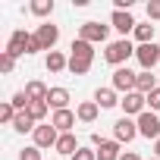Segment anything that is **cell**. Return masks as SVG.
<instances>
[{
    "label": "cell",
    "instance_id": "cell-32",
    "mask_svg": "<svg viewBox=\"0 0 160 160\" xmlns=\"http://www.w3.org/2000/svg\"><path fill=\"white\" fill-rule=\"evenodd\" d=\"M148 110H151V113H157V110H160V88L148 94Z\"/></svg>",
    "mask_w": 160,
    "mask_h": 160
},
{
    "label": "cell",
    "instance_id": "cell-27",
    "mask_svg": "<svg viewBox=\"0 0 160 160\" xmlns=\"http://www.w3.org/2000/svg\"><path fill=\"white\" fill-rule=\"evenodd\" d=\"M13 69H16V57L3 50V53H0V72H3V75H10Z\"/></svg>",
    "mask_w": 160,
    "mask_h": 160
},
{
    "label": "cell",
    "instance_id": "cell-21",
    "mask_svg": "<svg viewBox=\"0 0 160 160\" xmlns=\"http://www.w3.org/2000/svg\"><path fill=\"white\" fill-rule=\"evenodd\" d=\"M44 66H47V72H63V69H69V57H63L60 50H50Z\"/></svg>",
    "mask_w": 160,
    "mask_h": 160
},
{
    "label": "cell",
    "instance_id": "cell-33",
    "mask_svg": "<svg viewBox=\"0 0 160 160\" xmlns=\"http://www.w3.org/2000/svg\"><path fill=\"white\" fill-rule=\"evenodd\" d=\"M38 50H44V47H41L38 35H32V38H28V57H32V53H38Z\"/></svg>",
    "mask_w": 160,
    "mask_h": 160
},
{
    "label": "cell",
    "instance_id": "cell-13",
    "mask_svg": "<svg viewBox=\"0 0 160 160\" xmlns=\"http://www.w3.org/2000/svg\"><path fill=\"white\" fill-rule=\"evenodd\" d=\"M75 122H78V116H75V110H57L53 116H50V126L63 135V132H72L75 129Z\"/></svg>",
    "mask_w": 160,
    "mask_h": 160
},
{
    "label": "cell",
    "instance_id": "cell-9",
    "mask_svg": "<svg viewBox=\"0 0 160 160\" xmlns=\"http://www.w3.org/2000/svg\"><path fill=\"white\" fill-rule=\"evenodd\" d=\"M135 122H138V135H141V138H154V141L160 138V116H157V113L144 110Z\"/></svg>",
    "mask_w": 160,
    "mask_h": 160
},
{
    "label": "cell",
    "instance_id": "cell-16",
    "mask_svg": "<svg viewBox=\"0 0 160 160\" xmlns=\"http://www.w3.org/2000/svg\"><path fill=\"white\" fill-rule=\"evenodd\" d=\"M47 107L57 113V110H69V91L66 88H50V94H47Z\"/></svg>",
    "mask_w": 160,
    "mask_h": 160
},
{
    "label": "cell",
    "instance_id": "cell-20",
    "mask_svg": "<svg viewBox=\"0 0 160 160\" xmlns=\"http://www.w3.org/2000/svg\"><path fill=\"white\" fill-rule=\"evenodd\" d=\"M98 113H101V107L94 104V101H82L75 107V116H78V122H94L98 119Z\"/></svg>",
    "mask_w": 160,
    "mask_h": 160
},
{
    "label": "cell",
    "instance_id": "cell-8",
    "mask_svg": "<svg viewBox=\"0 0 160 160\" xmlns=\"http://www.w3.org/2000/svg\"><path fill=\"white\" fill-rule=\"evenodd\" d=\"M32 141H35V148H57V141H60V132L50 126V122H41L35 132H32Z\"/></svg>",
    "mask_w": 160,
    "mask_h": 160
},
{
    "label": "cell",
    "instance_id": "cell-29",
    "mask_svg": "<svg viewBox=\"0 0 160 160\" xmlns=\"http://www.w3.org/2000/svg\"><path fill=\"white\" fill-rule=\"evenodd\" d=\"M72 160H98V151H94V148H78V151L72 154Z\"/></svg>",
    "mask_w": 160,
    "mask_h": 160
},
{
    "label": "cell",
    "instance_id": "cell-31",
    "mask_svg": "<svg viewBox=\"0 0 160 160\" xmlns=\"http://www.w3.org/2000/svg\"><path fill=\"white\" fill-rule=\"evenodd\" d=\"M148 19L160 22V0H148Z\"/></svg>",
    "mask_w": 160,
    "mask_h": 160
},
{
    "label": "cell",
    "instance_id": "cell-17",
    "mask_svg": "<svg viewBox=\"0 0 160 160\" xmlns=\"http://www.w3.org/2000/svg\"><path fill=\"white\" fill-rule=\"evenodd\" d=\"M119 101H122V98H119L113 88H98V91H94V104H98L101 110H110V107H116Z\"/></svg>",
    "mask_w": 160,
    "mask_h": 160
},
{
    "label": "cell",
    "instance_id": "cell-23",
    "mask_svg": "<svg viewBox=\"0 0 160 160\" xmlns=\"http://www.w3.org/2000/svg\"><path fill=\"white\" fill-rule=\"evenodd\" d=\"M28 13L38 16V19L50 16V13H53V0H32V3H28Z\"/></svg>",
    "mask_w": 160,
    "mask_h": 160
},
{
    "label": "cell",
    "instance_id": "cell-3",
    "mask_svg": "<svg viewBox=\"0 0 160 160\" xmlns=\"http://www.w3.org/2000/svg\"><path fill=\"white\" fill-rule=\"evenodd\" d=\"M135 82H138V72H132L129 66H119V69H113L110 88H113V91H122V94H132V91H135Z\"/></svg>",
    "mask_w": 160,
    "mask_h": 160
},
{
    "label": "cell",
    "instance_id": "cell-24",
    "mask_svg": "<svg viewBox=\"0 0 160 160\" xmlns=\"http://www.w3.org/2000/svg\"><path fill=\"white\" fill-rule=\"evenodd\" d=\"M135 41L138 44H154V25L151 22H138L135 25Z\"/></svg>",
    "mask_w": 160,
    "mask_h": 160
},
{
    "label": "cell",
    "instance_id": "cell-4",
    "mask_svg": "<svg viewBox=\"0 0 160 160\" xmlns=\"http://www.w3.org/2000/svg\"><path fill=\"white\" fill-rule=\"evenodd\" d=\"M78 38L88 41V44H104L110 38V25H101V22H82L78 25Z\"/></svg>",
    "mask_w": 160,
    "mask_h": 160
},
{
    "label": "cell",
    "instance_id": "cell-15",
    "mask_svg": "<svg viewBox=\"0 0 160 160\" xmlns=\"http://www.w3.org/2000/svg\"><path fill=\"white\" fill-rule=\"evenodd\" d=\"M78 148H82V144H78V138H75V135H72V132H63V135H60V141H57V148H53V151H57V154H60V157H72V154H75V151H78Z\"/></svg>",
    "mask_w": 160,
    "mask_h": 160
},
{
    "label": "cell",
    "instance_id": "cell-35",
    "mask_svg": "<svg viewBox=\"0 0 160 160\" xmlns=\"http://www.w3.org/2000/svg\"><path fill=\"white\" fill-rule=\"evenodd\" d=\"M154 157H160V138L154 141Z\"/></svg>",
    "mask_w": 160,
    "mask_h": 160
},
{
    "label": "cell",
    "instance_id": "cell-34",
    "mask_svg": "<svg viewBox=\"0 0 160 160\" xmlns=\"http://www.w3.org/2000/svg\"><path fill=\"white\" fill-rule=\"evenodd\" d=\"M119 160H141V157H138L135 151H122V157H119Z\"/></svg>",
    "mask_w": 160,
    "mask_h": 160
},
{
    "label": "cell",
    "instance_id": "cell-11",
    "mask_svg": "<svg viewBox=\"0 0 160 160\" xmlns=\"http://www.w3.org/2000/svg\"><path fill=\"white\" fill-rule=\"evenodd\" d=\"M110 25H113V28L126 38V35H135V25H138V22H135V16H132V13H126V10H113Z\"/></svg>",
    "mask_w": 160,
    "mask_h": 160
},
{
    "label": "cell",
    "instance_id": "cell-36",
    "mask_svg": "<svg viewBox=\"0 0 160 160\" xmlns=\"http://www.w3.org/2000/svg\"><path fill=\"white\" fill-rule=\"evenodd\" d=\"M151 160H160V157H151Z\"/></svg>",
    "mask_w": 160,
    "mask_h": 160
},
{
    "label": "cell",
    "instance_id": "cell-2",
    "mask_svg": "<svg viewBox=\"0 0 160 160\" xmlns=\"http://www.w3.org/2000/svg\"><path fill=\"white\" fill-rule=\"evenodd\" d=\"M135 50H138V47H135L129 38H119V41H110V44H107L104 60H107L110 66H116V69H119V66H126V63H129V57H135Z\"/></svg>",
    "mask_w": 160,
    "mask_h": 160
},
{
    "label": "cell",
    "instance_id": "cell-5",
    "mask_svg": "<svg viewBox=\"0 0 160 160\" xmlns=\"http://www.w3.org/2000/svg\"><path fill=\"white\" fill-rule=\"evenodd\" d=\"M135 138H138V122H135L132 116H122V119L113 122V141L129 144V141H135Z\"/></svg>",
    "mask_w": 160,
    "mask_h": 160
},
{
    "label": "cell",
    "instance_id": "cell-6",
    "mask_svg": "<svg viewBox=\"0 0 160 160\" xmlns=\"http://www.w3.org/2000/svg\"><path fill=\"white\" fill-rule=\"evenodd\" d=\"M135 60H138V66H141V69L154 72V66L160 63V44H157V41H154V44H138Z\"/></svg>",
    "mask_w": 160,
    "mask_h": 160
},
{
    "label": "cell",
    "instance_id": "cell-12",
    "mask_svg": "<svg viewBox=\"0 0 160 160\" xmlns=\"http://www.w3.org/2000/svg\"><path fill=\"white\" fill-rule=\"evenodd\" d=\"M35 35H38V41H41V47H44L47 53H50V50L57 47V41H60V28H57L53 22H41Z\"/></svg>",
    "mask_w": 160,
    "mask_h": 160
},
{
    "label": "cell",
    "instance_id": "cell-14",
    "mask_svg": "<svg viewBox=\"0 0 160 160\" xmlns=\"http://www.w3.org/2000/svg\"><path fill=\"white\" fill-rule=\"evenodd\" d=\"M119 148H122L119 141H113V138H104V141H101L94 151H98V160H119V157H122V151H119Z\"/></svg>",
    "mask_w": 160,
    "mask_h": 160
},
{
    "label": "cell",
    "instance_id": "cell-30",
    "mask_svg": "<svg viewBox=\"0 0 160 160\" xmlns=\"http://www.w3.org/2000/svg\"><path fill=\"white\" fill-rule=\"evenodd\" d=\"M19 160H41V148H35V144L32 148H22L19 151Z\"/></svg>",
    "mask_w": 160,
    "mask_h": 160
},
{
    "label": "cell",
    "instance_id": "cell-25",
    "mask_svg": "<svg viewBox=\"0 0 160 160\" xmlns=\"http://www.w3.org/2000/svg\"><path fill=\"white\" fill-rule=\"evenodd\" d=\"M47 110H50V107H47V101H32V104H28V113H32V119H35V122H44Z\"/></svg>",
    "mask_w": 160,
    "mask_h": 160
},
{
    "label": "cell",
    "instance_id": "cell-18",
    "mask_svg": "<svg viewBox=\"0 0 160 160\" xmlns=\"http://www.w3.org/2000/svg\"><path fill=\"white\" fill-rule=\"evenodd\" d=\"M157 88H160V85H157V75L148 72V69H141V72H138V82H135V91H141V94L148 98V94L157 91Z\"/></svg>",
    "mask_w": 160,
    "mask_h": 160
},
{
    "label": "cell",
    "instance_id": "cell-28",
    "mask_svg": "<svg viewBox=\"0 0 160 160\" xmlns=\"http://www.w3.org/2000/svg\"><path fill=\"white\" fill-rule=\"evenodd\" d=\"M13 119H16V107L7 101V104H0V122H7V126H13Z\"/></svg>",
    "mask_w": 160,
    "mask_h": 160
},
{
    "label": "cell",
    "instance_id": "cell-26",
    "mask_svg": "<svg viewBox=\"0 0 160 160\" xmlns=\"http://www.w3.org/2000/svg\"><path fill=\"white\" fill-rule=\"evenodd\" d=\"M10 104L16 107V113H22V110H28V104H32V101H28V94H25V91H16V94L10 98Z\"/></svg>",
    "mask_w": 160,
    "mask_h": 160
},
{
    "label": "cell",
    "instance_id": "cell-10",
    "mask_svg": "<svg viewBox=\"0 0 160 160\" xmlns=\"http://www.w3.org/2000/svg\"><path fill=\"white\" fill-rule=\"evenodd\" d=\"M28 38H32V35H28L25 28H16V32L10 35V41H7V53H13L16 60H19V57H28Z\"/></svg>",
    "mask_w": 160,
    "mask_h": 160
},
{
    "label": "cell",
    "instance_id": "cell-1",
    "mask_svg": "<svg viewBox=\"0 0 160 160\" xmlns=\"http://www.w3.org/2000/svg\"><path fill=\"white\" fill-rule=\"evenodd\" d=\"M69 50H72V53H69V72H72V75H85V72L94 66V44L75 38Z\"/></svg>",
    "mask_w": 160,
    "mask_h": 160
},
{
    "label": "cell",
    "instance_id": "cell-19",
    "mask_svg": "<svg viewBox=\"0 0 160 160\" xmlns=\"http://www.w3.org/2000/svg\"><path fill=\"white\" fill-rule=\"evenodd\" d=\"M22 91L28 94V101H47V94H50V88L41 82V78H32V82H25Z\"/></svg>",
    "mask_w": 160,
    "mask_h": 160
},
{
    "label": "cell",
    "instance_id": "cell-7",
    "mask_svg": "<svg viewBox=\"0 0 160 160\" xmlns=\"http://www.w3.org/2000/svg\"><path fill=\"white\" fill-rule=\"evenodd\" d=\"M119 107H122V113H126V116H135V119H138V116L148 110V98H144L141 91H132V94H122Z\"/></svg>",
    "mask_w": 160,
    "mask_h": 160
},
{
    "label": "cell",
    "instance_id": "cell-22",
    "mask_svg": "<svg viewBox=\"0 0 160 160\" xmlns=\"http://www.w3.org/2000/svg\"><path fill=\"white\" fill-rule=\"evenodd\" d=\"M13 129H16L19 135H25V132H35V129H38V122L32 119V113H28V110H22V113H16V119H13Z\"/></svg>",
    "mask_w": 160,
    "mask_h": 160
}]
</instances>
